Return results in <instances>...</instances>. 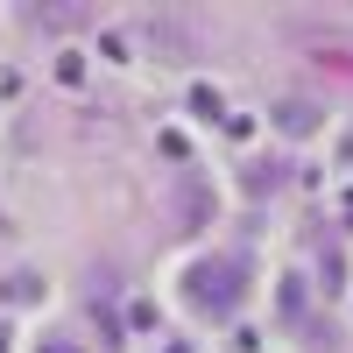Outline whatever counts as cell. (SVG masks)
Instances as JSON below:
<instances>
[{"instance_id":"obj_1","label":"cell","mask_w":353,"mask_h":353,"mask_svg":"<svg viewBox=\"0 0 353 353\" xmlns=\"http://www.w3.org/2000/svg\"><path fill=\"white\" fill-rule=\"evenodd\" d=\"M241 283H248V254H212V261H191L184 269V297L205 318H226L233 297H241Z\"/></svg>"},{"instance_id":"obj_2","label":"cell","mask_w":353,"mask_h":353,"mask_svg":"<svg viewBox=\"0 0 353 353\" xmlns=\"http://www.w3.org/2000/svg\"><path fill=\"white\" fill-rule=\"evenodd\" d=\"M318 121H325V106H318V99H276V134L297 141V134H311Z\"/></svg>"},{"instance_id":"obj_3","label":"cell","mask_w":353,"mask_h":353,"mask_svg":"<svg viewBox=\"0 0 353 353\" xmlns=\"http://www.w3.org/2000/svg\"><path fill=\"white\" fill-rule=\"evenodd\" d=\"M212 184H205V176H191V184H184V212H176V233H198L205 219H212Z\"/></svg>"},{"instance_id":"obj_4","label":"cell","mask_w":353,"mask_h":353,"mask_svg":"<svg viewBox=\"0 0 353 353\" xmlns=\"http://www.w3.org/2000/svg\"><path fill=\"white\" fill-rule=\"evenodd\" d=\"M149 43L156 50H191V36L176 28V14H149Z\"/></svg>"},{"instance_id":"obj_5","label":"cell","mask_w":353,"mask_h":353,"mask_svg":"<svg viewBox=\"0 0 353 353\" xmlns=\"http://www.w3.org/2000/svg\"><path fill=\"white\" fill-rule=\"evenodd\" d=\"M28 21H36V28H50V36H57V28L85 21V8H28Z\"/></svg>"},{"instance_id":"obj_6","label":"cell","mask_w":353,"mask_h":353,"mask_svg":"<svg viewBox=\"0 0 353 353\" xmlns=\"http://www.w3.org/2000/svg\"><path fill=\"white\" fill-rule=\"evenodd\" d=\"M8 290H14L21 304H36V297H43V276H36V269H14L8 283H0V297H8Z\"/></svg>"},{"instance_id":"obj_7","label":"cell","mask_w":353,"mask_h":353,"mask_svg":"<svg viewBox=\"0 0 353 353\" xmlns=\"http://www.w3.org/2000/svg\"><path fill=\"white\" fill-rule=\"evenodd\" d=\"M311 304H304V283L297 276H283V318H304Z\"/></svg>"},{"instance_id":"obj_8","label":"cell","mask_w":353,"mask_h":353,"mask_svg":"<svg viewBox=\"0 0 353 353\" xmlns=\"http://www.w3.org/2000/svg\"><path fill=\"white\" fill-rule=\"evenodd\" d=\"M57 78H64V85H85V64H78V57L64 50V57H57Z\"/></svg>"},{"instance_id":"obj_9","label":"cell","mask_w":353,"mask_h":353,"mask_svg":"<svg viewBox=\"0 0 353 353\" xmlns=\"http://www.w3.org/2000/svg\"><path fill=\"white\" fill-rule=\"evenodd\" d=\"M43 353H78V346L71 339H43Z\"/></svg>"},{"instance_id":"obj_10","label":"cell","mask_w":353,"mask_h":353,"mask_svg":"<svg viewBox=\"0 0 353 353\" xmlns=\"http://www.w3.org/2000/svg\"><path fill=\"white\" fill-rule=\"evenodd\" d=\"M163 353H191V346H184V339H176V346H163Z\"/></svg>"},{"instance_id":"obj_11","label":"cell","mask_w":353,"mask_h":353,"mask_svg":"<svg viewBox=\"0 0 353 353\" xmlns=\"http://www.w3.org/2000/svg\"><path fill=\"white\" fill-rule=\"evenodd\" d=\"M0 353H8V325H0Z\"/></svg>"},{"instance_id":"obj_12","label":"cell","mask_w":353,"mask_h":353,"mask_svg":"<svg viewBox=\"0 0 353 353\" xmlns=\"http://www.w3.org/2000/svg\"><path fill=\"white\" fill-rule=\"evenodd\" d=\"M0 233H8V219H0Z\"/></svg>"}]
</instances>
